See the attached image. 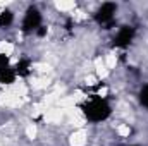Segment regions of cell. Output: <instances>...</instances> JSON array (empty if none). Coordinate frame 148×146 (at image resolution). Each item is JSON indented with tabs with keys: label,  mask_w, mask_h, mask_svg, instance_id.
<instances>
[{
	"label": "cell",
	"mask_w": 148,
	"mask_h": 146,
	"mask_svg": "<svg viewBox=\"0 0 148 146\" xmlns=\"http://www.w3.org/2000/svg\"><path fill=\"white\" fill-rule=\"evenodd\" d=\"M83 113L88 120L91 122H102L105 120L109 115H110V103L105 100V98H100V96H95V98H90L83 107Z\"/></svg>",
	"instance_id": "cell-1"
},
{
	"label": "cell",
	"mask_w": 148,
	"mask_h": 146,
	"mask_svg": "<svg viewBox=\"0 0 148 146\" xmlns=\"http://www.w3.org/2000/svg\"><path fill=\"white\" fill-rule=\"evenodd\" d=\"M38 28H41V14L36 7H29L24 14V19H23V31L33 33Z\"/></svg>",
	"instance_id": "cell-2"
},
{
	"label": "cell",
	"mask_w": 148,
	"mask_h": 146,
	"mask_svg": "<svg viewBox=\"0 0 148 146\" xmlns=\"http://www.w3.org/2000/svg\"><path fill=\"white\" fill-rule=\"evenodd\" d=\"M115 10H117V5H115V3H110V2L102 3V7H100V9L97 10V14H95L97 23L102 24V26H107V28H109L112 23H114Z\"/></svg>",
	"instance_id": "cell-3"
},
{
	"label": "cell",
	"mask_w": 148,
	"mask_h": 146,
	"mask_svg": "<svg viewBox=\"0 0 148 146\" xmlns=\"http://www.w3.org/2000/svg\"><path fill=\"white\" fill-rule=\"evenodd\" d=\"M133 38H134V28H131V26H122V28L117 31V35L114 36V46H119V48L127 46V45L133 41Z\"/></svg>",
	"instance_id": "cell-4"
},
{
	"label": "cell",
	"mask_w": 148,
	"mask_h": 146,
	"mask_svg": "<svg viewBox=\"0 0 148 146\" xmlns=\"http://www.w3.org/2000/svg\"><path fill=\"white\" fill-rule=\"evenodd\" d=\"M12 21H14V14H12L10 10H2V12H0V28L10 26Z\"/></svg>",
	"instance_id": "cell-5"
},
{
	"label": "cell",
	"mask_w": 148,
	"mask_h": 146,
	"mask_svg": "<svg viewBox=\"0 0 148 146\" xmlns=\"http://www.w3.org/2000/svg\"><path fill=\"white\" fill-rule=\"evenodd\" d=\"M16 74L19 76H28L29 74V60H21L16 67Z\"/></svg>",
	"instance_id": "cell-6"
},
{
	"label": "cell",
	"mask_w": 148,
	"mask_h": 146,
	"mask_svg": "<svg viewBox=\"0 0 148 146\" xmlns=\"http://www.w3.org/2000/svg\"><path fill=\"white\" fill-rule=\"evenodd\" d=\"M7 67H10V65H9V57H7L5 53H0V72L5 71Z\"/></svg>",
	"instance_id": "cell-7"
},
{
	"label": "cell",
	"mask_w": 148,
	"mask_h": 146,
	"mask_svg": "<svg viewBox=\"0 0 148 146\" xmlns=\"http://www.w3.org/2000/svg\"><path fill=\"white\" fill-rule=\"evenodd\" d=\"M140 100H141V103H143L145 107H148V84L141 89V93H140Z\"/></svg>",
	"instance_id": "cell-8"
}]
</instances>
